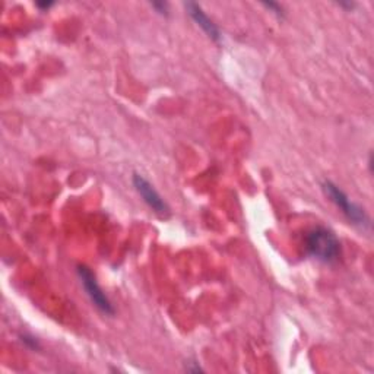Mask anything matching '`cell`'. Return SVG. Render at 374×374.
Listing matches in <instances>:
<instances>
[{"instance_id": "1", "label": "cell", "mask_w": 374, "mask_h": 374, "mask_svg": "<svg viewBox=\"0 0 374 374\" xmlns=\"http://www.w3.org/2000/svg\"><path fill=\"white\" fill-rule=\"evenodd\" d=\"M307 253L323 263H335L341 256V243L338 237L325 227H316L306 236Z\"/></svg>"}, {"instance_id": "2", "label": "cell", "mask_w": 374, "mask_h": 374, "mask_svg": "<svg viewBox=\"0 0 374 374\" xmlns=\"http://www.w3.org/2000/svg\"><path fill=\"white\" fill-rule=\"evenodd\" d=\"M322 187H323V192L326 193V196L332 200V202L342 211V213L352 224H355L358 227H363V228H370V218H368V215L366 213V211L359 205L354 204L352 200L347 195H345L336 184L326 180V181H323Z\"/></svg>"}, {"instance_id": "3", "label": "cell", "mask_w": 374, "mask_h": 374, "mask_svg": "<svg viewBox=\"0 0 374 374\" xmlns=\"http://www.w3.org/2000/svg\"><path fill=\"white\" fill-rule=\"evenodd\" d=\"M78 275H79V279L83 285V288L86 291V294H88V297L91 298V301L94 303V306L101 310L103 313L106 314H114V309H113V304L111 301L108 300V297L104 294V291L101 290V286L98 285L94 273L86 268V266H79L78 268Z\"/></svg>"}, {"instance_id": "4", "label": "cell", "mask_w": 374, "mask_h": 374, "mask_svg": "<svg viewBox=\"0 0 374 374\" xmlns=\"http://www.w3.org/2000/svg\"><path fill=\"white\" fill-rule=\"evenodd\" d=\"M133 186L139 196L143 199L145 202L154 212L158 215H163V217H167L170 213V208L165 204V200L161 197V195L155 190V187L140 174H133Z\"/></svg>"}, {"instance_id": "5", "label": "cell", "mask_w": 374, "mask_h": 374, "mask_svg": "<svg viewBox=\"0 0 374 374\" xmlns=\"http://www.w3.org/2000/svg\"><path fill=\"white\" fill-rule=\"evenodd\" d=\"M187 13H189L190 18L197 24V26L202 28V31L213 41H220L221 40V33L218 30V26L215 25L211 18L204 12V9L200 8L197 3L193 2H187L184 3Z\"/></svg>"}, {"instance_id": "6", "label": "cell", "mask_w": 374, "mask_h": 374, "mask_svg": "<svg viewBox=\"0 0 374 374\" xmlns=\"http://www.w3.org/2000/svg\"><path fill=\"white\" fill-rule=\"evenodd\" d=\"M262 5H263L266 9H269L272 13H275V15H277L278 18H284V17H285L284 9H282L281 5L275 3V2H265V3H262Z\"/></svg>"}, {"instance_id": "7", "label": "cell", "mask_w": 374, "mask_h": 374, "mask_svg": "<svg viewBox=\"0 0 374 374\" xmlns=\"http://www.w3.org/2000/svg\"><path fill=\"white\" fill-rule=\"evenodd\" d=\"M158 13H160V15H164L167 17L168 15V5L164 3V2H155L151 5Z\"/></svg>"}, {"instance_id": "8", "label": "cell", "mask_w": 374, "mask_h": 374, "mask_svg": "<svg viewBox=\"0 0 374 374\" xmlns=\"http://www.w3.org/2000/svg\"><path fill=\"white\" fill-rule=\"evenodd\" d=\"M22 342L26 345V347H30L31 350H38V348H40V345H38L37 339H35V338H33V336L24 335V336H22Z\"/></svg>"}, {"instance_id": "9", "label": "cell", "mask_w": 374, "mask_h": 374, "mask_svg": "<svg viewBox=\"0 0 374 374\" xmlns=\"http://www.w3.org/2000/svg\"><path fill=\"white\" fill-rule=\"evenodd\" d=\"M53 5H54L53 2H38V3H37V6H38L40 9H42V10H44V9H50Z\"/></svg>"}]
</instances>
